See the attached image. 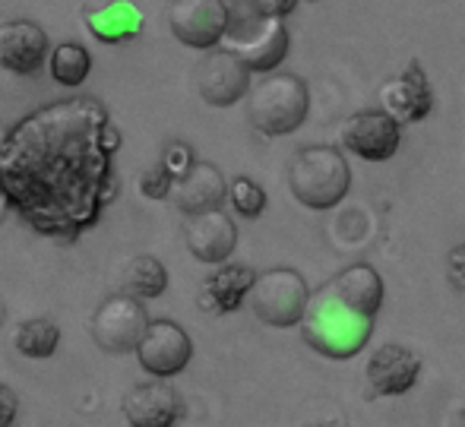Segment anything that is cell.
<instances>
[{
	"instance_id": "obj_12",
	"label": "cell",
	"mask_w": 465,
	"mask_h": 427,
	"mask_svg": "<svg viewBox=\"0 0 465 427\" xmlns=\"http://www.w3.org/2000/svg\"><path fill=\"white\" fill-rule=\"evenodd\" d=\"M380 108L396 117L399 124H418L434 111V89H430L421 64L409 61L402 74L386 80V85L380 89Z\"/></svg>"
},
{
	"instance_id": "obj_21",
	"label": "cell",
	"mask_w": 465,
	"mask_h": 427,
	"mask_svg": "<svg viewBox=\"0 0 465 427\" xmlns=\"http://www.w3.org/2000/svg\"><path fill=\"white\" fill-rule=\"evenodd\" d=\"M61 345V326L48 317H35V320H25V323L16 326L13 333V348H16L23 358L32 361H45L57 352Z\"/></svg>"
},
{
	"instance_id": "obj_6",
	"label": "cell",
	"mask_w": 465,
	"mask_h": 427,
	"mask_svg": "<svg viewBox=\"0 0 465 427\" xmlns=\"http://www.w3.org/2000/svg\"><path fill=\"white\" fill-rule=\"evenodd\" d=\"M247 301H251V311L257 313L260 323L285 330V326H301L307 301H311V288L298 269L276 266L257 275Z\"/></svg>"
},
{
	"instance_id": "obj_18",
	"label": "cell",
	"mask_w": 465,
	"mask_h": 427,
	"mask_svg": "<svg viewBox=\"0 0 465 427\" xmlns=\"http://www.w3.org/2000/svg\"><path fill=\"white\" fill-rule=\"evenodd\" d=\"M257 282V273L241 263H222L206 282H203L200 304L213 313H232L251 298V288Z\"/></svg>"
},
{
	"instance_id": "obj_8",
	"label": "cell",
	"mask_w": 465,
	"mask_h": 427,
	"mask_svg": "<svg viewBox=\"0 0 465 427\" xmlns=\"http://www.w3.org/2000/svg\"><path fill=\"white\" fill-rule=\"evenodd\" d=\"M196 92L213 108H232L251 92V70L228 48H209L193 70Z\"/></svg>"
},
{
	"instance_id": "obj_4",
	"label": "cell",
	"mask_w": 465,
	"mask_h": 427,
	"mask_svg": "<svg viewBox=\"0 0 465 427\" xmlns=\"http://www.w3.org/2000/svg\"><path fill=\"white\" fill-rule=\"evenodd\" d=\"M311 89L294 74H266L247 92V117L263 136H288L307 121Z\"/></svg>"
},
{
	"instance_id": "obj_2",
	"label": "cell",
	"mask_w": 465,
	"mask_h": 427,
	"mask_svg": "<svg viewBox=\"0 0 465 427\" xmlns=\"http://www.w3.org/2000/svg\"><path fill=\"white\" fill-rule=\"evenodd\" d=\"M380 307L383 279L371 263H355L311 294L301 320V339L323 358L349 361L371 342Z\"/></svg>"
},
{
	"instance_id": "obj_28",
	"label": "cell",
	"mask_w": 465,
	"mask_h": 427,
	"mask_svg": "<svg viewBox=\"0 0 465 427\" xmlns=\"http://www.w3.org/2000/svg\"><path fill=\"white\" fill-rule=\"evenodd\" d=\"M447 279L453 282L456 288H465V244H456L453 251L447 253Z\"/></svg>"
},
{
	"instance_id": "obj_7",
	"label": "cell",
	"mask_w": 465,
	"mask_h": 427,
	"mask_svg": "<svg viewBox=\"0 0 465 427\" xmlns=\"http://www.w3.org/2000/svg\"><path fill=\"white\" fill-rule=\"evenodd\" d=\"M149 323L153 320H149L146 304L140 298H134L127 292L111 294V298L102 301V307L93 317V339L98 348H104L111 354L136 352Z\"/></svg>"
},
{
	"instance_id": "obj_26",
	"label": "cell",
	"mask_w": 465,
	"mask_h": 427,
	"mask_svg": "<svg viewBox=\"0 0 465 427\" xmlns=\"http://www.w3.org/2000/svg\"><path fill=\"white\" fill-rule=\"evenodd\" d=\"M162 162H165L174 177H181L196 159H193V149H190L187 143H172V146L165 149V155H162Z\"/></svg>"
},
{
	"instance_id": "obj_19",
	"label": "cell",
	"mask_w": 465,
	"mask_h": 427,
	"mask_svg": "<svg viewBox=\"0 0 465 427\" xmlns=\"http://www.w3.org/2000/svg\"><path fill=\"white\" fill-rule=\"evenodd\" d=\"M86 25L98 42L117 45V42H130V38L140 35L143 16L130 0H111V4L86 13Z\"/></svg>"
},
{
	"instance_id": "obj_25",
	"label": "cell",
	"mask_w": 465,
	"mask_h": 427,
	"mask_svg": "<svg viewBox=\"0 0 465 427\" xmlns=\"http://www.w3.org/2000/svg\"><path fill=\"white\" fill-rule=\"evenodd\" d=\"M225 4L232 6V10L266 13V16H288L298 0H225Z\"/></svg>"
},
{
	"instance_id": "obj_20",
	"label": "cell",
	"mask_w": 465,
	"mask_h": 427,
	"mask_svg": "<svg viewBox=\"0 0 465 427\" xmlns=\"http://www.w3.org/2000/svg\"><path fill=\"white\" fill-rule=\"evenodd\" d=\"M121 288L140 301H153L165 294L168 288V269L162 266L159 256L153 253H136L121 269Z\"/></svg>"
},
{
	"instance_id": "obj_30",
	"label": "cell",
	"mask_w": 465,
	"mask_h": 427,
	"mask_svg": "<svg viewBox=\"0 0 465 427\" xmlns=\"http://www.w3.org/2000/svg\"><path fill=\"white\" fill-rule=\"evenodd\" d=\"M460 427H465V412H462V415H460Z\"/></svg>"
},
{
	"instance_id": "obj_13",
	"label": "cell",
	"mask_w": 465,
	"mask_h": 427,
	"mask_svg": "<svg viewBox=\"0 0 465 427\" xmlns=\"http://www.w3.org/2000/svg\"><path fill=\"white\" fill-rule=\"evenodd\" d=\"M51 57L45 29L32 19H6L0 25V67L16 76H32Z\"/></svg>"
},
{
	"instance_id": "obj_11",
	"label": "cell",
	"mask_w": 465,
	"mask_h": 427,
	"mask_svg": "<svg viewBox=\"0 0 465 427\" xmlns=\"http://www.w3.org/2000/svg\"><path fill=\"white\" fill-rule=\"evenodd\" d=\"M402 143V124L383 108L358 111L342 124V146L364 162H390Z\"/></svg>"
},
{
	"instance_id": "obj_1",
	"label": "cell",
	"mask_w": 465,
	"mask_h": 427,
	"mask_svg": "<svg viewBox=\"0 0 465 427\" xmlns=\"http://www.w3.org/2000/svg\"><path fill=\"white\" fill-rule=\"evenodd\" d=\"M117 134L95 98L54 102L13 127L0 149V190L42 234L76 238L114 196Z\"/></svg>"
},
{
	"instance_id": "obj_10",
	"label": "cell",
	"mask_w": 465,
	"mask_h": 427,
	"mask_svg": "<svg viewBox=\"0 0 465 427\" xmlns=\"http://www.w3.org/2000/svg\"><path fill=\"white\" fill-rule=\"evenodd\" d=\"M193 358V342L187 330L174 320H153L136 345V361L149 377L168 380L181 373Z\"/></svg>"
},
{
	"instance_id": "obj_5",
	"label": "cell",
	"mask_w": 465,
	"mask_h": 427,
	"mask_svg": "<svg viewBox=\"0 0 465 427\" xmlns=\"http://www.w3.org/2000/svg\"><path fill=\"white\" fill-rule=\"evenodd\" d=\"M222 48L241 57L251 74H272L288 55L285 16H266V13L228 6V32L222 38Z\"/></svg>"
},
{
	"instance_id": "obj_23",
	"label": "cell",
	"mask_w": 465,
	"mask_h": 427,
	"mask_svg": "<svg viewBox=\"0 0 465 427\" xmlns=\"http://www.w3.org/2000/svg\"><path fill=\"white\" fill-rule=\"evenodd\" d=\"M228 196H232L234 209H238L244 219H257L260 213L266 209V194L257 181L251 177H234L232 187H228Z\"/></svg>"
},
{
	"instance_id": "obj_29",
	"label": "cell",
	"mask_w": 465,
	"mask_h": 427,
	"mask_svg": "<svg viewBox=\"0 0 465 427\" xmlns=\"http://www.w3.org/2000/svg\"><path fill=\"white\" fill-rule=\"evenodd\" d=\"M307 427H342V424H336V422H313V424H307Z\"/></svg>"
},
{
	"instance_id": "obj_14",
	"label": "cell",
	"mask_w": 465,
	"mask_h": 427,
	"mask_svg": "<svg viewBox=\"0 0 465 427\" xmlns=\"http://www.w3.org/2000/svg\"><path fill=\"white\" fill-rule=\"evenodd\" d=\"M121 412L130 427H174L184 415V399L172 383L155 377L153 383H136L124 396Z\"/></svg>"
},
{
	"instance_id": "obj_22",
	"label": "cell",
	"mask_w": 465,
	"mask_h": 427,
	"mask_svg": "<svg viewBox=\"0 0 465 427\" xmlns=\"http://www.w3.org/2000/svg\"><path fill=\"white\" fill-rule=\"evenodd\" d=\"M48 74H51V80L70 85V89L83 85L89 80V74H93V55H89V48L80 42H61L57 48H51Z\"/></svg>"
},
{
	"instance_id": "obj_27",
	"label": "cell",
	"mask_w": 465,
	"mask_h": 427,
	"mask_svg": "<svg viewBox=\"0 0 465 427\" xmlns=\"http://www.w3.org/2000/svg\"><path fill=\"white\" fill-rule=\"evenodd\" d=\"M19 415V396L6 383H0V427H13Z\"/></svg>"
},
{
	"instance_id": "obj_9",
	"label": "cell",
	"mask_w": 465,
	"mask_h": 427,
	"mask_svg": "<svg viewBox=\"0 0 465 427\" xmlns=\"http://www.w3.org/2000/svg\"><path fill=\"white\" fill-rule=\"evenodd\" d=\"M168 29L187 48H219L228 32V4L225 0H172Z\"/></svg>"
},
{
	"instance_id": "obj_15",
	"label": "cell",
	"mask_w": 465,
	"mask_h": 427,
	"mask_svg": "<svg viewBox=\"0 0 465 427\" xmlns=\"http://www.w3.org/2000/svg\"><path fill=\"white\" fill-rule=\"evenodd\" d=\"M184 241H187V251L200 263H215V266H222V263L234 253V247H238V228H234L228 213L209 209V213L187 215Z\"/></svg>"
},
{
	"instance_id": "obj_17",
	"label": "cell",
	"mask_w": 465,
	"mask_h": 427,
	"mask_svg": "<svg viewBox=\"0 0 465 427\" xmlns=\"http://www.w3.org/2000/svg\"><path fill=\"white\" fill-rule=\"evenodd\" d=\"M421 358L405 345H380L368 361V383L373 396H402L418 383Z\"/></svg>"
},
{
	"instance_id": "obj_24",
	"label": "cell",
	"mask_w": 465,
	"mask_h": 427,
	"mask_svg": "<svg viewBox=\"0 0 465 427\" xmlns=\"http://www.w3.org/2000/svg\"><path fill=\"white\" fill-rule=\"evenodd\" d=\"M172 187L174 174L168 171L165 162H155L153 168H146L140 174V194L149 196V200H165V196H172Z\"/></svg>"
},
{
	"instance_id": "obj_16",
	"label": "cell",
	"mask_w": 465,
	"mask_h": 427,
	"mask_svg": "<svg viewBox=\"0 0 465 427\" xmlns=\"http://www.w3.org/2000/svg\"><path fill=\"white\" fill-rule=\"evenodd\" d=\"M228 187H232L228 177L213 162H193L184 174L174 177L172 203L187 215L209 213V209H222V203L228 200Z\"/></svg>"
},
{
	"instance_id": "obj_3",
	"label": "cell",
	"mask_w": 465,
	"mask_h": 427,
	"mask_svg": "<svg viewBox=\"0 0 465 427\" xmlns=\"http://www.w3.org/2000/svg\"><path fill=\"white\" fill-rule=\"evenodd\" d=\"M288 187L307 209H332L351 187V168L336 146H304L288 165Z\"/></svg>"
}]
</instances>
